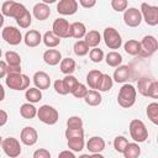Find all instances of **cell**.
<instances>
[{"label":"cell","mask_w":158,"mask_h":158,"mask_svg":"<svg viewBox=\"0 0 158 158\" xmlns=\"http://www.w3.org/2000/svg\"><path fill=\"white\" fill-rule=\"evenodd\" d=\"M130 75H131V70L128 68V65H120L115 69L114 72V80L116 83H126L128 79H130Z\"/></svg>","instance_id":"cell-20"},{"label":"cell","mask_w":158,"mask_h":158,"mask_svg":"<svg viewBox=\"0 0 158 158\" xmlns=\"http://www.w3.org/2000/svg\"><path fill=\"white\" fill-rule=\"evenodd\" d=\"M37 117L46 125H54L59 118L58 111L51 105H42L37 111Z\"/></svg>","instance_id":"cell-5"},{"label":"cell","mask_w":158,"mask_h":158,"mask_svg":"<svg viewBox=\"0 0 158 158\" xmlns=\"http://www.w3.org/2000/svg\"><path fill=\"white\" fill-rule=\"evenodd\" d=\"M16 22H17V25H19L21 28H27V27H30L31 23H32V16H31L30 11H27V12H26L21 19H19Z\"/></svg>","instance_id":"cell-44"},{"label":"cell","mask_w":158,"mask_h":158,"mask_svg":"<svg viewBox=\"0 0 158 158\" xmlns=\"http://www.w3.org/2000/svg\"><path fill=\"white\" fill-rule=\"evenodd\" d=\"M79 4L85 9H90L96 5V1L95 0H79Z\"/></svg>","instance_id":"cell-51"},{"label":"cell","mask_w":158,"mask_h":158,"mask_svg":"<svg viewBox=\"0 0 158 158\" xmlns=\"http://www.w3.org/2000/svg\"><path fill=\"white\" fill-rule=\"evenodd\" d=\"M58 158H77V157H75V154L70 149H65V151L59 152Z\"/></svg>","instance_id":"cell-50"},{"label":"cell","mask_w":158,"mask_h":158,"mask_svg":"<svg viewBox=\"0 0 158 158\" xmlns=\"http://www.w3.org/2000/svg\"><path fill=\"white\" fill-rule=\"evenodd\" d=\"M32 79H33V83H35L36 88L40 89V90H46L51 85V78L46 72H42V70L36 72L33 74Z\"/></svg>","instance_id":"cell-15"},{"label":"cell","mask_w":158,"mask_h":158,"mask_svg":"<svg viewBox=\"0 0 158 158\" xmlns=\"http://www.w3.org/2000/svg\"><path fill=\"white\" fill-rule=\"evenodd\" d=\"M79 158H90V156L89 154H81Z\"/></svg>","instance_id":"cell-54"},{"label":"cell","mask_w":158,"mask_h":158,"mask_svg":"<svg viewBox=\"0 0 158 158\" xmlns=\"http://www.w3.org/2000/svg\"><path fill=\"white\" fill-rule=\"evenodd\" d=\"M63 81H64V85H65L67 90H68L70 94H72V93L78 88V85L80 84L79 80H78L74 75H65V77L63 78Z\"/></svg>","instance_id":"cell-38"},{"label":"cell","mask_w":158,"mask_h":158,"mask_svg":"<svg viewBox=\"0 0 158 158\" xmlns=\"http://www.w3.org/2000/svg\"><path fill=\"white\" fill-rule=\"evenodd\" d=\"M123 49L130 56H138L141 51V43L137 40H128L123 44Z\"/></svg>","instance_id":"cell-28"},{"label":"cell","mask_w":158,"mask_h":158,"mask_svg":"<svg viewBox=\"0 0 158 158\" xmlns=\"http://www.w3.org/2000/svg\"><path fill=\"white\" fill-rule=\"evenodd\" d=\"M1 36H2V40H5L6 43L11 44V46H17L21 43L22 40V35H21V31L14 26H6L2 28V32H1Z\"/></svg>","instance_id":"cell-10"},{"label":"cell","mask_w":158,"mask_h":158,"mask_svg":"<svg viewBox=\"0 0 158 158\" xmlns=\"http://www.w3.org/2000/svg\"><path fill=\"white\" fill-rule=\"evenodd\" d=\"M128 143H130V142H128V139H127L126 137H123V136H117V137H115V139H114V148H115L116 152L123 153V151L126 149V147H127Z\"/></svg>","instance_id":"cell-39"},{"label":"cell","mask_w":158,"mask_h":158,"mask_svg":"<svg viewBox=\"0 0 158 158\" xmlns=\"http://www.w3.org/2000/svg\"><path fill=\"white\" fill-rule=\"evenodd\" d=\"M152 81H153V80H151V79L147 78V77H142V78H139L138 81H137V89H138V93H139L141 95H143V96H147Z\"/></svg>","instance_id":"cell-36"},{"label":"cell","mask_w":158,"mask_h":158,"mask_svg":"<svg viewBox=\"0 0 158 158\" xmlns=\"http://www.w3.org/2000/svg\"><path fill=\"white\" fill-rule=\"evenodd\" d=\"M137 96V90L131 84H123L117 95V102L123 109H130L135 105Z\"/></svg>","instance_id":"cell-1"},{"label":"cell","mask_w":158,"mask_h":158,"mask_svg":"<svg viewBox=\"0 0 158 158\" xmlns=\"http://www.w3.org/2000/svg\"><path fill=\"white\" fill-rule=\"evenodd\" d=\"M157 143H158V135H157Z\"/></svg>","instance_id":"cell-55"},{"label":"cell","mask_w":158,"mask_h":158,"mask_svg":"<svg viewBox=\"0 0 158 158\" xmlns=\"http://www.w3.org/2000/svg\"><path fill=\"white\" fill-rule=\"evenodd\" d=\"M37 111H38V109H36L33 106V104H31V102H25L20 107V115L26 120L35 118L37 116Z\"/></svg>","instance_id":"cell-22"},{"label":"cell","mask_w":158,"mask_h":158,"mask_svg":"<svg viewBox=\"0 0 158 158\" xmlns=\"http://www.w3.org/2000/svg\"><path fill=\"white\" fill-rule=\"evenodd\" d=\"M7 70H9V67H7L6 62L1 60L0 62V78H6L7 77Z\"/></svg>","instance_id":"cell-49"},{"label":"cell","mask_w":158,"mask_h":158,"mask_svg":"<svg viewBox=\"0 0 158 158\" xmlns=\"http://www.w3.org/2000/svg\"><path fill=\"white\" fill-rule=\"evenodd\" d=\"M53 86H54L56 93L59 94V95H67V94H69V91L67 90V88H65V85H64L63 79H57V80L54 81Z\"/></svg>","instance_id":"cell-45"},{"label":"cell","mask_w":158,"mask_h":158,"mask_svg":"<svg viewBox=\"0 0 158 158\" xmlns=\"http://www.w3.org/2000/svg\"><path fill=\"white\" fill-rule=\"evenodd\" d=\"M86 33H88L86 32V27H85V25L83 22L77 21V22L70 23V37L77 38V40L80 41V38L85 37Z\"/></svg>","instance_id":"cell-21"},{"label":"cell","mask_w":158,"mask_h":158,"mask_svg":"<svg viewBox=\"0 0 158 158\" xmlns=\"http://www.w3.org/2000/svg\"><path fill=\"white\" fill-rule=\"evenodd\" d=\"M43 60L46 64L48 65H57V64H60L62 62V54L58 49H47L44 53H43Z\"/></svg>","instance_id":"cell-18"},{"label":"cell","mask_w":158,"mask_h":158,"mask_svg":"<svg viewBox=\"0 0 158 158\" xmlns=\"http://www.w3.org/2000/svg\"><path fill=\"white\" fill-rule=\"evenodd\" d=\"M141 14L142 19L148 26H157L158 25V6L149 5L147 2L141 4Z\"/></svg>","instance_id":"cell-9"},{"label":"cell","mask_w":158,"mask_h":158,"mask_svg":"<svg viewBox=\"0 0 158 158\" xmlns=\"http://www.w3.org/2000/svg\"><path fill=\"white\" fill-rule=\"evenodd\" d=\"M52 31L59 38H68L70 37V23L63 17L56 19L52 25Z\"/></svg>","instance_id":"cell-11"},{"label":"cell","mask_w":158,"mask_h":158,"mask_svg":"<svg viewBox=\"0 0 158 158\" xmlns=\"http://www.w3.org/2000/svg\"><path fill=\"white\" fill-rule=\"evenodd\" d=\"M37 139H38V133L37 131L31 127V126H26L21 130V133H20V141L26 144V146H33L37 143Z\"/></svg>","instance_id":"cell-14"},{"label":"cell","mask_w":158,"mask_h":158,"mask_svg":"<svg viewBox=\"0 0 158 158\" xmlns=\"http://www.w3.org/2000/svg\"><path fill=\"white\" fill-rule=\"evenodd\" d=\"M89 57H90L91 62H94V63H100V62L104 59V52H102V49H100V48L96 47V48L90 49Z\"/></svg>","instance_id":"cell-42"},{"label":"cell","mask_w":158,"mask_h":158,"mask_svg":"<svg viewBox=\"0 0 158 158\" xmlns=\"http://www.w3.org/2000/svg\"><path fill=\"white\" fill-rule=\"evenodd\" d=\"M101 75H102V73L98 69H93L86 74V84L89 85V88L91 90H95L98 88V83H99Z\"/></svg>","instance_id":"cell-24"},{"label":"cell","mask_w":158,"mask_h":158,"mask_svg":"<svg viewBox=\"0 0 158 158\" xmlns=\"http://www.w3.org/2000/svg\"><path fill=\"white\" fill-rule=\"evenodd\" d=\"M33 16L40 20V21H44L51 16V9L47 4L44 2H37L33 6Z\"/></svg>","instance_id":"cell-17"},{"label":"cell","mask_w":158,"mask_h":158,"mask_svg":"<svg viewBox=\"0 0 158 158\" xmlns=\"http://www.w3.org/2000/svg\"><path fill=\"white\" fill-rule=\"evenodd\" d=\"M105 62H106V64H107L109 67L117 68V67H120L121 63H122V56H121L118 52H116V51H111V52H109V53L106 54Z\"/></svg>","instance_id":"cell-23"},{"label":"cell","mask_w":158,"mask_h":158,"mask_svg":"<svg viewBox=\"0 0 158 158\" xmlns=\"http://www.w3.org/2000/svg\"><path fill=\"white\" fill-rule=\"evenodd\" d=\"M90 158H105V157L102 154H100V153H93L90 156Z\"/></svg>","instance_id":"cell-53"},{"label":"cell","mask_w":158,"mask_h":158,"mask_svg":"<svg viewBox=\"0 0 158 158\" xmlns=\"http://www.w3.org/2000/svg\"><path fill=\"white\" fill-rule=\"evenodd\" d=\"M59 68H60V72L65 75H72L75 70V60L67 57V58H63L60 64H59Z\"/></svg>","instance_id":"cell-26"},{"label":"cell","mask_w":158,"mask_h":158,"mask_svg":"<svg viewBox=\"0 0 158 158\" xmlns=\"http://www.w3.org/2000/svg\"><path fill=\"white\" fill-rule=\"evenodd\" d=\"M5 84L12 90H27L30 88V78L22 73L7 74L5 78Z\"/></svg>","instance_id":"cell-3"},{"label":"cell","mask_w":158,"mask_h":158,"mask_svg":"<svg viewBox=\"0 0 158 158\" xmlns=\"http://www.w3.org/2000/svg\"><path fill=\"white\" fill-rule=\"evenodd\" d=\"M146 114H147V117L149 118V121L158 126V102L154 101V102L148 104Z\"/></svg>","instance_id":"cell-33"},{"label":"cell","mask_w":158,"mask_h":158,"mask_svg":"<svg viewBox=\"0 0 158 158\" xmlns=\"http://www.w3.org/2000/svg\"><path fill=\"white\" fill-rule=\"evenodd\" d=\"M0 115H1V120H0V126H5L6 121H7V114L5 110H1L0 111Z\"/></svg>","instance_id":"cell-52"},{"label":"cell","mask_w":158,"mask_h":158,"mask_svg":"<svg viewBox=\"0 0 158 158\" xmlns=\"http://www.w3.org/2000/svg\"><path fill=\"white\" fill-rule=\"evenodd\" d=\"M123 157L125 158H138L139 154H141V148L138 146V143L136 142H132V143H128L126 149L123 151Z\"/></svg>","instance_id":"cell-31"},{"label":"cell","mask_w":158,"mask_h":158,"mask_svg":"<svg viewBox=\"0 0 158 158\" xmlns=\"http://www.w3.org/2000/svg\"><path fill=\"white\" fill-rule=\"evenodd\" d=\"M130 135H131V138L136 142V143H141V142H144L147 138H148V131H147V127L144 125L143 121L138 120V118H135L130 122Z\"/></svg>","instance_id":"cell-4"},{"label":"cell","mask_w":158,"mask_h":158,"mask_svg":"<svg viewBox=\"0 0 158 158\" xmlns=\"http://www.w3.org/2000/svg\"><path fill=\"white\" fill-rule=\"evenodd\" d=\"M88 91H89V90L86 89V86L80 83V84L78 85V88L72 93V95H73L74 98H77V99H84V98L86 96Z\"/></svg>","instance_id":"cell-46"},{"label":"cell","mask_w":158,"mask_h":158,"mask_svg":"<svg viewBox=\"0 0 158 158\" xmlns=\"http://www.w3.org/2000/svg\"><path fill=\"white\" fill-rule=\"evenodd\" d=\"M1 148L4 153L10 158H17L21 154V144L15 137H7L1 141Z\"/></svg>","instance_id":"cell-8"},{"label":"cell","mask_w":158,"mask_h":158,"mask_svg":"<svg viewBox=\"0 0 158 158\" xmlns=\"http://www.w3.org/2000/svg\"><path fill=\"white\" fill-rule=\"evenodd\" d=\"M111 7L117 11V12H125L127 10V6H128V2L127 0H111Z\"/></svg>","instance_id":"cell-41"},{"label":"cell","mask_w":158,"mask_h":158,"mask_svg":"<svg viewBox=\"0 0 158 158\" xmlns=\"http://www.w3.org/2000/svg\"><path fill=\"white\" fill-rule=\"evenodd\" d=\"M42 41H43V36L37 30H30V31H27L26 35H25V37H23L25 44L27 47H31V48L37 47Z\"/></svg>","instance_id":"cell-16"},{"label":"cell","mask_w":158,"mask_h":158,"mask_svg":"<svg viewBox=\"0 0 158 158\" xmlns=\"http://www.w3.org/2000/svg\"><path fill=\"white\" fill-rule=\"evenodd\" d=\"M57 11L60 15L70 16L78 11V1L77 0H60L57 4Z\"/></svg>","instance_id":"cell-13"},{"label":"cell","mask_w":158,"mask_h":158,"mask_svg":"<svg viewBox=\"0 0 158 158\" xmlns=\"http://www.w3.org/2000/svg\"><path fill=\"white\" fill-rule=\"evenodd\" d=\"M89 46H88V43L84 41V40H80V41H77L75 43H74V46H73V51H74V53L78 56V57H84V56H86L88 53H89Z\"/></svg>","instance_id":"cell-35"},{"label":"cell","mask_w":158,"mask_h":158,"mask_svg":"<svg viewBox=\"0 0 158 158\" xmlns=\"http://www.w3.org/2000/svg\"><path fill=\"white\" fill-rule=\"evenodd\" d=\"M84 100L89 106H98V105L101 104L102 98H101V95L98 90H89L86 96L84 98Z\"/></svg>","instance_id":"cell-29"},{"label":"cell","mask_w":158,"mask_h":158,"mask_svg":"<svg viewBox=\"0 0 158 158\" xmlns=\"http://www.w3.org/2000/svg\"><path fill=\"white\" fill-rule=\"evenodd\" d=\"M25 98L28 102L31 104H36L40 100H42V91L37 88H28L25 93Z\"/></svg>","instance_id":"cell-30"},{"label":"cell","mask_w":158,"mask_h":158,"mask_svg":"<svg viewBox=\"0 0 158 158\" xmlns=\"http://www.w3.org/2000/svg\"><path fill=\"white\" fill-rule=\"evenodd\" d=\"M84 41L88 43L89 47L96 48V47L99 46L100 41H101V35L99 33V31H96V30H91V31H89V32L85 35Z\"/></svg>","instance_id":"cell-25"},{"label":"cell","mask_w":158,"mask_h":158,"mask_svg":"<svg viewBox=\"0 0 158 158\" xmlns=\"http://www.w3.org/2000/svg\"><path fill=\"white\" fill-rule=\"evenodd\" d=\"M68 144V148L73 152H80L84 146H85V142H84V137H79V138H70L68 139L67 142Z\"/></svg>","instance_id":"cell-37"},{"label":"cell","mask_w":158,"mask_h":158,"mask_svg":"<svg viewBox=\"0 0 158 158\" xmlns=\"http://www.w3.org/2000/svg\"><path fill=\"white\" fill-rule=\"evenodd\" d=\"M5 62L9 67H21V57L14 51H7L5 53Z\"/></svg>","instance_id":"cell-34"},{"label":"cell","mask_w":158,"mask_h":158,"mask_svg":"<svg viewBox=\"0 0 158 158\" xmlns=\"http://www.w3.org/2000/svg\"><path fill=\"white\" fill-rule=\"evenodd\" d=\"M102 38L105 44L110 48V49H118L122 44V38L121 35L118 33V31L114 27H106L102 33Z\"/></svg>","instance_id":"cell-6"},{"label":"cell","mask_w":158,"mask_h":158,"mask_svg":"<svg viewBox=\"0 0 158 158\" xmlns=\"http://www.w3.org/2000/svg\"><path fill=\"white\" fill-rule=\"evenodd\" d=\"M43 43L46 44V47L48 48H54L60 43V38L53 32V31H47L43 35Z\"/></svg>","instance_id":"cell-27"},{"label":"cell","mask_w":158,"mask_h":158,"mask_svg":"<svg viewBox=\"0 0 158 158\" xmlns=\"http://www.w3.org/2000/svg\"><path fill=\"white\" fill-rule=\"evenodd\" d=\"M112 84H114V79L109 74H104L102 73L100 80L98 83V88L96 89L99 91H107V90H110L112 88Z\"/></svg>","instance_id":"cell-32"},{"label":"cell","mask_w":158,"mask_h":158,"mask_svg":"<svg viewBox=\"0 0 158 158\" xmlns=\"http://www.w3.org/2000/svg\"><path fill=\"white\" fill-rule=\"evenodd\" d=\"M67 128H83V120L79 116H70L67 120Z\"/></svg>","instance_id":"cell-40"},{"label":"cell","mask_w":158,"mask_h":158,"mask_svg":"<svg viewBox=\"0 0 158 158\" xmlns=\"http://www.w3.org/2000/svg\"><path fill=\"white\" fill-rule=\"evenodd\" d=\"M147 96L153 98V99H158V81H152Z\"/></svg>","instance_id":"cell-48"},{"label":"cell","mask_w":158,"mask_h":158,"mask_svg":"<svg viewBox=\"0 0 158 158\" xmlns=\"http://www.w3.org/2000/svg\"><path fill=\"white\" fill-rule=\"evenodd\" d=\"M32 158H51V153H49V151H47L44 148H38L33 152Z\"/></svg>","instance_id":"cell-47"},{"label":"cell","mask_w":158,"mask_h":158,"mask_svg":"<svg viewBox=\"0 0 158 158\" xmlns=\"http://www.w3.org/2000/svg\"><path fill=\"white\" fill-rule=\"evenodd\" d=\"M86 148L91 153H100L105 149V141L101 137L94 136V137L89 138V141L86 142Z\"/></svg>","instance_id":"cell-19"},{"label":"cell","mask_w":158,"mask_h":158,"mask_svg":"<svg viewBox=\"0 0 158 158\" xmlns=\"http://www.w3.org/2000/svg\"><path fill=\"white\" fill-rule=\"evenodd\" d=\"M141 51H139V57H151L152 54L156 53V51L158 49V40L152 36V35H147L141 40Z\"/></svg>","instance_id":"cell-7"},{"label":"cell","mask_w":158,"mask_h":158,"mask_svg":"<svg viewBox=\"0 0 158 158\" xmlns=\"http://www.w3.org/2000/svg\"><path fill=\"white\" fill-rule=\"evenodd\" d=\"M28 10L20 2L9 0V1H4L1 5V14L2 16H7V17H12L16 21L19 19H21Z\"/></svg>","instance_id":"cell-2"},{"label":"cell","mask_w":158,"mask_h":158,"mask_svg":"<svg viewBox=\"0 0 158 158\" xmlns=\"http://www.w3.org/2000/svg\"><path fill=\"white\" fill-rule=\"evenodd\" d=\"M142 14L141 10L136 7H130L123 12V21L128 27H137L142 22Z\"/></svg>","instance_id":"cell-12"},{"label":"cell","mask_w":158,"mask_h":158,"mask_svg":"<svg viewBox=\"0 0 158 158\" xmlns=\"http://www.w3.org/2000/svg\"><path fill=\"white\" fill-rule=\"evenodd\" d=\"M67 139H70V138H79V137H84V130L83 128H67L65 132H64Z\"/></svg>","instance_id":"cell-43"}]
</instances>
